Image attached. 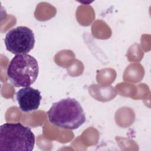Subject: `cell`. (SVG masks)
Returning a JSON list of instances; mask_svg holds the SVG:
<instances>
[{
	"instance_id": "6da1fadb",
	"label": "cell",
	"mask_w": 151,
	"mask_h": 151,
	"mask_svg": "<svg viewBox=\"0 0 151 151\" xmlns=\"http://www.w3.org/2000/svg\"><path fill=\"white\" fill-rule=\"evenodd\" d=\"M49 121L54 125L67 130H75L86 120L85 112L75 99L67 97L54 103L47 112Z\"/></svg>"
},
{
	"instance_id": "3957f363",
	"label": "cell",
	"mask_w": 151,
	"mask_h": 151,
	"mask_svg": "<svg viewBox=\"0 0 151 151\" xmlns=\"http://www.w3.org/2000/svg\"><path fill=\"white\" fill-rule=\"evenodd\" d=\"M39 73L38 63L32 55L17 54L9 63L6 74L9 81L16 87H28L37 80Z\"/></svg>"
},
{
	"instance_id": "7a4b0ae2",
	"label": "cell",
	"mask_w": 151,
	"mask_h": 151,
	"mask_svg": "<svg viewBox=\"0 0 151 151\" xmlns=\"http://www.w3.org/2000/svg\"><path fill=\"white\" fill-rule=\"evenodd\" d=\"M35 135L31 129L20 123H6L0 126L1 150H32Z\"/></svg>"
},
{
	"instance_id": "5b68a950",
	"label": "cell",
	"mask_w": 151,
	"mask_h": 151,
	"mask_svg": "<svg viewBox=\"0 0 151 151\" xmlns=\"http://www.w3.org/2000/svg\"><path fill=\"white\" fill-rule=\"evenodd\" d=\"M16 98L19 109L25 113L37 110L42 99L40 91L29 86L19 90L16 93Z\"/></svg>"
},
{
	"instance_id": "277c9868",
	"label": "cell",
	"mask_w": 151,
	"mask_h": 151,
	"mask_svg": "<svg viewBox=\"0 0 151 151\" xmlns=\"http://www.w3.org/2000/svg\"><path fill=\"white\" fill-rule=\"evenodd\" d=\"M35 42L33 31L25 26H19L9 30L4 40L6 50L15 55L28 53L34 48Z\"/></svg>"
}]
</instances>
